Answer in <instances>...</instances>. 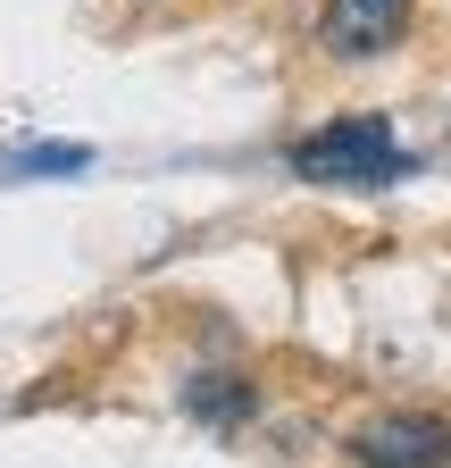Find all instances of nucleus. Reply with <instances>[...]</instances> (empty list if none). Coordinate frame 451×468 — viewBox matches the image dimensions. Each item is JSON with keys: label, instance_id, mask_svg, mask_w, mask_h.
<instances>
[{"label": "nucleus", "instance_id": "1", "mask_svg": "<svg viewBox=\"0 0 451 468\" xmlns=\"http://www.w3.org/2000/svg\"><path fill=\"white\" fill-rule=\"evenodd\" d=\"M402 167H410V151L393 134V117H334L309 143H293V176L301 185H334V193H376Z\"/></svg>", "mask_w": 451, "mask_h": 468}, {"label": "nucleus", "instance_id": "2", "mask_svg": "<svg viewBox=\"0 0 451 468\" xmlns=\"http://www.w3.org/2000/svg\"><path fill=\"white\" fill-rule=\"evenodd\" d=\"M351 460L368 468H451V419L435 410H384L351 435Z\"/></svg>", "mask_w": 451, "mask_h": 468}, {"label": "nucleus", "instance_id": "3", "mask_svg": "<svg viewBox=\"0 0 451 468\" xmlns=\"http://www.w3.org/2000/svg\"><path fill=\"white\" fill-rule=\"evenodd\" d=\"M410 17H418V0H326L318 42H326V58L360 68V58H384L393 42H402Z\"/></svg>", "mask_w": 451, "mask_h": 468}, {"label": "nucleus", "instance_id": "4", "mask_svg": "<svg viewBox=\"0 0 451 468\" xmlns=\"http://www.w3.org/2000/svg\"><path fill=\"white\" fill-rule=\"evenodd\" d=\"M184 410L209 427H243L251 419V377H193L184 385Z\"/></svg>", "mask_w": 451, "mask_h": 468}]
</instances>
